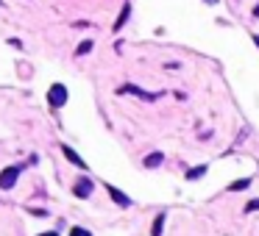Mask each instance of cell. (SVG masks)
Returning <instances> with one entry per match:
<instances>
[{
  "label": "cell",
  "mask_w": 259,
  "mask_h": 236,
  "mask_svg": "<svg viewBox=\"0 0 259 236\" xmlns=\"http://www.w3.org/2000/svg\"><path fill=\"white\" fill-rule=\"evenodd\" d=\"M20 178V167H6L0 172V189H11Z\"/></svg>",
  "instance_id": "obj_2"
},
{
  "label": "cell",
  "mask_w": 259,
  "mask_h": 236,
  "mask_svg": "<svg viewBox=\"0 0 259 236\" xmlns=\"http://www.w3.org/2000/svg\"><path fill=\"white\" fill-rule=\"evenodd\" d=\"M204 175H206V167L201 164V167H192L187 172V181H198V178H204Z\"/></svg>",
  "instance_id": "obj_7"
},
{
  "label": "cell",
  "mask_w": 259,
  "mask_h": 236,
  "mask_svg": "<svg viewBox=\"0 0 259 236\" xmlns=\"http://www.w3.org/2000/svg\"><path fill=\"white\" fill-rule=\"evenodd\" d=\"M73 192H75V198H89V195H92V181H89V178H81Z\"/></svg>",
  "instance_id": "obj_3"
},
{
  "label": "cell",
  "mask_w": 259,
  "mask_h": 236,
  "mask_svg": "<svg viewBox=\"0 0 259 236\" xmlns=\"http://www.w3.org/2000/svg\"><path fill=\"white\" fill-rule=\"evenodd\" d=\"M159 164H162V153H150L145 159V167H159Z\"/></svg>",
  "instance_id": "obj_9"
},
{
  "label": "cell",
  "mask_w": 259,
  "mask_h": 236,
  "mask_svg": "<svg viewBox=\"0 0 259 236\" xmlns=\"http://www.w3.org/2000/svg\"><path fill=\"white\" fill-rule=\"evenodd\" d=\"M47 103H50L53 108L64 106V103H67V89H64L62 84H53L50 86V92H47Z\"/></svg>",
  "instance_id": "obj_1"
},
{
  "label": "cell",
  "mask_w": 259,
  "mask_h": 236,
  "mask_svg": "<svg viewBox=\"0 0 259 236\" xmlns=\"http://www.w3.org/2000/svg\"><path fill=\"white\" fill-rule=\"evenodd\" d=\"M128 14H131V6H123V11H120V17H117V23H114V31H120L123 25H126V20H128Z\"/></svg>",
  "instance_id": "obj_6"
},
{
  "label": "cell",
  "mask_w": 259,
  "mask_h": 236,
  "mask_svg": "<svg viewBox=\"0 0 259 236\" xmlns=\"http://www.w3.org/2000/svg\"><path fill=\"white\" fill-rule=\"evenodd\" d=\"M206 3H218V0H206Z\"/></svg>",
  "instance_id": "obj_17"
},
{
  "label": "cell",
  "mask_w": 259,
  "mask_h": 236,
  "mask_svg": "<svg viewBox=\"0 0 259 236\" xmlns=\"http://www.w3.org/2000/svg\"><path fill=\"white\" fill-rule=\"evenodd\" d=\"M254 42H257V45H259V36H254Z\"/></svg>",
  "instance_id": "obj_16"
},
{
  "label": "cell",
  "mask_w": 259,
  "mask_h": 236,
  "mask_svg": "<svg viewBox=\"0 0 259 236\" xmlns=\"http://www.w3.org/2000/svg\"><path fill=\"white\" fill-rule=\"evenodd\" d=\"M162 222H165V214H159L156 222H153V228H150V234L153 236H162Z\"/></svg>",
  "instance_id": "obj_10"
},
{
  "label": "cell",
  "mask_w": 259,
  "mask_h": 236,
  "mask_svg": "<svg viewBox=\"0 0 259 236\" xmlns=\"http://www.w3.org/2000/svg\"><path fill=\"white\" fill-rule=\"evenodd\" d=\"M251 211H259V200H251V203L245 206V214H251Z\"/></svg>",
  "instance_id": "obj_12"
},
{
  "label": "cell",
  "mask_w": 259,
  "mask_h": 236,
  "mask_svg": "<svg viewBox=\"0 0 259 236\" xmlns=\"http://www.w3.org/2000/svg\"><path fill=\"white\" fill-rule=\"evenodd\" d=\"M70 236H92V234H89V231H84V228H73Z\"/></svg>",
  "instance_id": "obj_13"
},
{
  "label": "cell",
  "mask_w": 259,
  "mask_h": 236,
  "mask_svg": "<svg viewBox=\"0 0 259 236\" xmlns=\"http://www.w3.org/2000/svg\"><path fill=\"white\" fill-rule=\"evenodd\" d=\"M106 189H109L111 200H114V203H117V206H123V208H126V206H131V200H128V198H126V195H123V192H120V189H114V186H111V183H109V186H106Z\"/></svg>",
  "instance_id": "obj_4"
},
{
  "label": "cell",
  "mask_w": 259,
  "mask_h": 236,
  "mask_svg": "<svg viewBox=\"0 0 259 236\" xmlns=\"http://www.w3.org/2000/svg\"><path fill=\"white\" fill-rule=\"evenodd\" d=\"M39 236H59V234H53V231H47V234H39Z\"/></svg>",
  "instance_id": "obj_14"
},
{
  "label": "cell",
  "mask_w": 259,
  "mask_h": 236,
  "mask_svg": "<svg viewBox=\"0 0 259 236\" xmlns=\"http://www.w3.org/2000/svg\"><path fill=\"white\" fill-rule=\"evenodd\" d=\"M248 186H251V178H240V181H234L228 186V192H240V189H248Z\"/></svg>",
  "instance_id": "obj_8"
},
{
  "label": "cell",
  "mask_w": 259,
  "mask_h": 236,
  "mask_svg": "<svg viewBox=\"0 0 259 236\" xmlns=\"http://www.w3.org/2000/svg\"><path fill=\"white\" fill-rule=\"evenodd\" d=\"M254 17H259V3H257V8H254Z\"/></svg>",
  "instance_id": "obj_15"
},
{
  "label": "cell",
  "mask_w": 259,
  "mask_h": 236,
  "mask_svg": "<svg viewBox=\"0 0 259 236\" xmlns=\"http://www.w3.org/2000/svg\"><path fill=\"white\" fill-rule=\"evenodd\" d=\"M62 150H64V156H67V161H70V164H75V167H86V161L81 159V156H78V153H75V150H70V147H67V145H64Z\"/></svg>",
  "instance_id": "obj_5"
},
{
  "label": "cell",
  "mask_w": 259,
  "mask_h": 236,
  "mask_svg": "<svg viewBox=\"0 0 259 236\" xmlns=\"http://www.w3.org/2000/svg\"><path fill=\"white\" fill-rule=\"evenodd\" d=\"M89 50H92V42H81L75 53H78V56H84V53H89Z\"/></svg>",
  "instance_id": "obj_11"
}]
</instances>
